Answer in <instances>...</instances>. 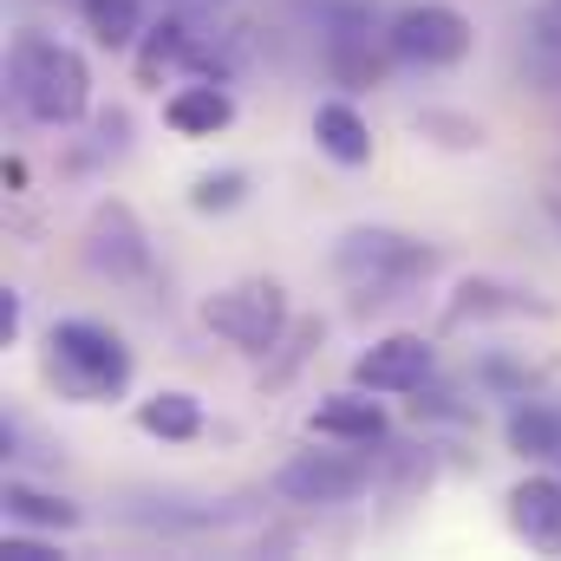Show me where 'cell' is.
Returning a JSON list of instances; mask_svg holds the SVG:
<instances>
[{
	"instance_id": "4",
	"label": "cell",
	"mask_w": 561,
	"mask_h": 561,
	"mask_svg": "<svg viewBox=\"0 0 561 561\" xmlns=\"http://www.w3.org/2000/svg\"><path fill=\"white\" fill-rule=\"evenodd\" d=\"M203 327H209L216 340H229L236 353L262 359V353H275L280 333H287V287L268 280V275L236 280V287H222V294L203 300Z\"/></svg>"
},
{
	"instance_id": "16",
	"label": "cell",
	"mask_w": 561,
	"mask_h": 561,
	"mask_svg": "<svg viewBox=\"0 0 561 561\" xmlns=\"http://www.w3.org/2000/svg\"><path fill=\"white\" fill-rule=\"evenodd\" d=\"M7 523H20V529H46V536H59V529H79V523H85V510H79L72 496H53V490H33V483H7Z\"/></svg>"
},
{
	"instance_id": "9",
	"label": "cell",
	"mask_w": 561,
	"mask_h": 561,
	"mask_svg": "<svg viewBox=\"0 0 561 561\" xmlns=\"http://www.w3.org/2000/svg\"><path fill=\"white\" fill-rule=\"evenodd\" d=\"M307 431L313 437H327V444H379L386 437V405H379V392H366V386H353V392H327L313 412H307Z\"/></svg>"
},
{
	"instance_id": "13",
	"label": "cell",
	"mask_w": 561,
	"mask_h": 561,
	"mask_svg": "<svg viewBox=\"0 0 561 561\" xmlns=\"http://www.w3.org/2000/svg\"><path fill=\"white\" fill-rule=\"evenodd\" d=\"M196 46H203V39L190 33V20H183V13L150 20V26H144V39L131 46V53H138V79H144V85H157L163 72H190Z\"/></svg>"
},
{
	"instance_id": "1",
	"label": "cell",
	"mask_w": 561,
	"mask_h": 561,
	"mask_svg": "<svg viewBox=\"0 0 561 561\" xmlns=\"http://www.w3.org/2000/svg\"><path fill=\"white\" fill-rule=\"evenodd\" d=\"M7 79H13V99L33 125L66 131L92 112V66L53 33H20L13 59H7Z\"/></svg>"
},
{
	"instance_id": "2",
	"label": "cell",
	"mask_w": 561,
	"mask_h": 561,
	"mask_svg": "<svg viewBox=\"0 0 561 561\" xmlns=\"http://www.w3.org/2000/svg\"><path fill=\"white\" fill-rule=\"evenodd\" d=\"M46 379L72 405L125 399V386H131V346L112 327H99V320H53L46 327Z\"/></svg>"
},
{
	"instance_id": "12",
	"label": "cell",
	"mask_w": 561,
	"mask_h": 561,
	"mask_svg": "<svg viewBox=\"0 0 561 561\" xmlns=\"http://www.w3.org/2000/svg\"><path fill=\"white\" fill-rule=\"evenodd\" d=\"M313 144H320L340 170L373 163V125H366L359 105H346V99H320V105H313Z\"/></svg>"
},
{
	"instance_id": "11",
	"label": "cell",
	"mask_w": 561,
	"mask_h": 561,
	"mask_svg": "<svg viewBox=\"0 0 561 561\" xmlns=\"http://www.w3.org/2000/svg\"><path fill=\"white\" fill-rule=\"evenodd\" d=\"M510 529H516L529 549L561 556V477H523V483L510 490Z\"/></svg>"
},
{
	"instance_id": "17",
	"label": "cell",
	"mask_w": 561,
	"mask_h": 561,
	"mask_svg": "<svg viewBox=\"0 0 561 561\" xmlns=\"http://www.w3.org/2000/svg\"><path fill=\"white\" fill-rule=\"evenodd\" d=\"M503 437H510V450H516L523 463L561 457V412L542 405V399H523V405L510 412V424H503Z\"/></svg>"
},
{
	"instance_id": "21",
	"label": "cell",
	"mask_w": 561,
	"mask_h": 561,
	"mask_svg": "<svg viewBox=\"0 0 561 561\" xmlns=\"http://www.w3.org/2000/svg\"><path fill=\"white\" fill-rule=\"evenodd\" d=\"M0 556H7V561H53L59 549H53V542H39V536H20V529H7Z\"/></svg>"
},
{
	"instance_id": "22",
	"label": "cell",
	"mask_w": 561,
	"mask_h": 561,
	"mask_svg": "<svg viewBox=\"0 0 561 561\" xmlns=\"http://www.w3.org/2000/svg\"><path fill=\"white\" fill-rule=\"evenodd\" d=\"M13 340H20V294L7 287L0 294V346H13Z\"/></svg>"
},
{
	"instance_id": "14",
	"label": "cell",
	"mask_w": 561,
	"mask_h": 561,
	"mask_svg": "<svg viewBox=\"0 0 561 561\" xmlns=\"http://www.w3.org/2000/svg\"><path fill=\"white\" fill-rule=\"evenodd\" d=\"M138 431L157 437V444H196L203 437V399L196 392H150L138 405Z\"/></svg>"
},
{
	"instance_id": "23",
	"label": "cell",
	"mask_w": 561,
	"mask_h": 561,
	"mask_svg": "<svg viewBox=\"0 0 561 561\" xmlns=\"http://www.w3.org/2000/svg\"><path fill=\"white\" fill-rule=\"evenodd\" d=\"M549 216H556V222H561V196H549Z\"/></svg>"
},
{
	"instance_id": "15",
	"label": "cell",
	"mask_w": 561,
	"mask_h": 561,
	"mask_svg": "<svg viewBox=\"0 0 561 561\" xmlns=\"http://www.w3.org/2000/svg\"><path fill=\"white\" fill-rule=\"evenodd\" d=\"M496 313H536V320H549L556 307H549V300H536V294L496 287V280H463V287H457V300H450V327H463V320H496Z\"/></svg>"
},
{
	"instance_id": "7",
	"label": "cell",
	"mask_w": 561,
	"mask_h": 561,
	"mask_svg": "<svg viewBox=\"0 0 561 561\" xmlns=\"http://www.w3.org/2000/svg\"><path fill=\"white\" fill-rule=\"evenodd\" d=\"M431 366H437V353H431L424 333H386L353 359V386H366L379 399H399V392H424Z\"/></svg>"
},
{
	"instance_id": "6",
	"label": "cell",
	"mask_w": 561,
	"mask_h": 561,
	"mask_svg": "<svg viewBox=\"0 0 561 561\" xmlns=\"http://www.w3.org/2000/svg\"><path fill=\"white\" fill-rule=\"evenodd\" d=\"M366 483H373V470L353 457V444L346 450H300V457H287L275 477V490L287 503H307V510H333V503H353V496H366Z\"/></svg>"
},
{
	"instance_id": "5",
	"label": "cell",
	"mask_w": 561,
	"mask_h": 561,
	"mask_svg": "<svg viewBox=\"0 0 561 561\" xmlns=\"http://www.w3.org/2000/svg\"><path fill=\"white\" fill-rule=\"evenodd\" d=\"M470 46H477V26H470L457 7H444V0H419V7H405V13H392V26H386V53H392L399 66H419V72L463 66Z\"/></svg>"
},
{
	"instance_id": "8",
	"label": "cell",
	"mask_w": 561,
	"mask_h": 561,
	"mask_svg": "<svg viewBox=\"0 0 561 561\" xmlns=\"http://www.w3.org/2000/svg\"><path fill=\"white\" fill-rule=\"evenodd\" d=\"M85 262L112 280H138L150 268V242H144L138 216L125 203H99L92 209V222H85Z\"/></svg>"
},
{
	"instance_id": "18",
	"label": "cell",
	"mask_w": 561,
	"mask_h": 561,
	"mask_svg": "<svg viewBox=\"0 0 561 561\" xmlns=\"http://www.w3.org/2000/svg\"><path fill=\"white\" fill-rule=\"evenodd\" d=\"M79 13H85V26L99 33V46H112V53H131L144 39V7L138 0H79Z\"/></svg>"
},
{
	"instance_id": "20",
	"label": "cell",
	"mask_w": 561,
	"mask_h": 561,
	"mask_svg": "<svg viewBox=\"0 0 561 561\" xmlns=\"http://www.w3.org/2000/svg\"><path fill=\"white\" fill-rule=\"evenodd\" d=\"M419 138L444 144V150H477L483 144V125L463 118V112H419Z\"/></svg>"
},
{
	"instance_id": "19",
	"label": "cell",
	"mask_w": 561,
	"mask_h": 561,
	"mask_svg": "<svg viewBox=\"0 0 561 561\" xmlns=\"http://www.w3.org/2000/svg\"><path fill=\"white\" fill-rule=\"evenodd\" d=\"M242 196H249V170H209V176L190 183V209H196V216H222V209H236Z\"/></svg>"
},
{
	"instance_id": "10",
	"label": "cell",
	"mask_w": 561,
	"mask_h": 561,
	"mask_svg": "<svg viewBox=\"0 0 561 561\" xmlns=\"http://www.w3.org/2000/svg\"><path fill=\"white\" fill-rule=\"evenodd\" d=\"M163 125L176 138H216L236 125V99H229V79H190L163 99Z\"/></svg>"
},
{
	"instance_id": "3",
	"label": "cell",
	"mask_w": 561,
	"mask_h": 561,
	"mask_svg": "<svg viewBox=\"0 0 561 561\" xmlns=\"http://www.w3.org/2000/svg\"><path fill=\"white\" fill-rule=\"evenodd\" d=\"M431 268H437V249H424L419 236H399V229H346L333 249V275L359 300H399Z\"/></svg>"
}]
</instances>
